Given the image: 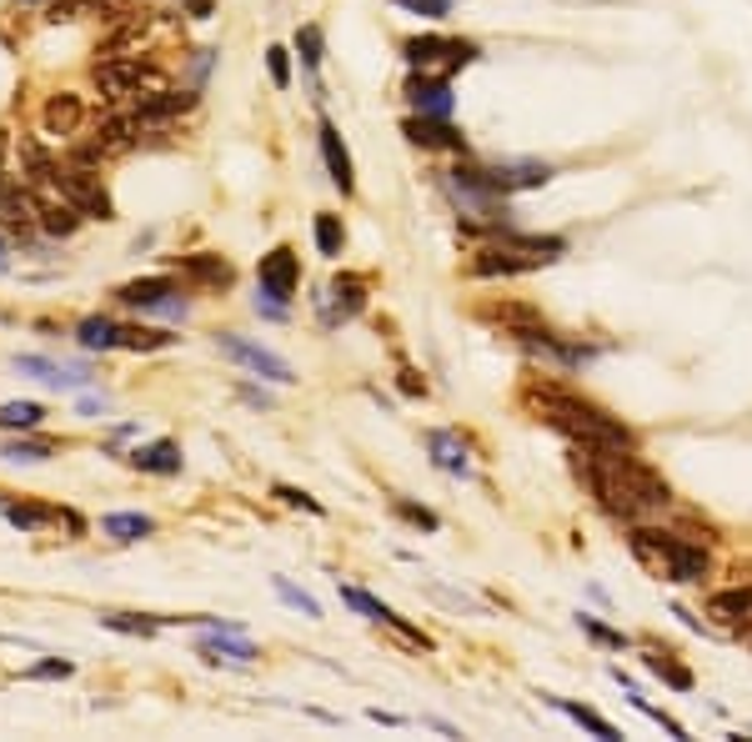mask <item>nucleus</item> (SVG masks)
<instances>
[{"label":"nucleus","mask_w":752,"mask_h":742,"mask_svg":"<svg viewBox=\"0 0 752 742\" xmlns=\"http://www.w3.org/2000/svg\"><path fill=\"white\" fill-rule=\"evenodd\" d=\"M266 71H271V81H276V91H286V85H292V50L271 46L266 50Z\"/></svg>","instance_id":"41"},{"label":"nucleus","mask_w":752,"mask_h":742,"mask_svg":"<svg viewBox=\"0 0 752 742\" xmlns=\"http://www.w3.org/2000/svg\"><path fill=\"white\" fill-rule=\"evenodd\" d=\"M101 532L116 537V543H141V537L156 532V522L141 517V512H106V517H101Z\"/></svg>","instance_id":"25"},{"label":"nucleus","mask_w":752,"mask_h":742,"mask_svg":"<svg viewBox=\"0 0 752 742\" xmlns=\"http://www.w3.org/2000/svg\"><path fill=\"white\" fill-rule=\"evenodd\" d=\"M41 126H46V136H76V126H81V95H71V91L50 95Z\"/></svg>","instance_id":"19"},{"label":"nucleus","mask_w":752,"mask_h":742,"mask_svg":"<svg viewBox=\"0 0 752 742\" xmlns=\"http://www.w3.org/2000/svg\"><path fill=\"white\" fill-rule=\"evenodd\" d=\"M401 56L412 60L422 76H452L477 60V46L471 41H452V36H412L401 46Z\"/></svg>","instance_id":"5"},{"label":"nucleus","mask_w":752,"mask_h":742,"mask_svg":"<svg viewBox=\"0 0 752 742\" xmlns=\"http://www.w3.org/2000/svg\"><path fill=\"white\" fill-rule=\"evenodd\" d=\"M201 658L206 662H257V642L241 637L236 623H221V617H206V632H201Z\"/></svg>","instance_id":"11"},{"label":"nucleus","mask_w":752,"mask_h":742,"mask_svg":"<svg viewBox=\"0 0 752 742\" xmlns=\"http://www.w3.org/2000/svg\"><path fill=\"white\" fill-rule=\"evenodd\" d=\"M101 627H111V632H126V637H151L156 627H166V617H130V613H106V617H101Z\"/></svg>","instance_id":"33"},{"label":"nucleus","mask_w":752,"mask_h":742,"mask_svg":"<svg viewBox=\"0 0 752 742\" xmlns=\"http://www.w3.org/2000/svg\"><path fill=\"white\" fill-rule=\"evenodd\" d=\"M5 146H11V141H5V130H0V156H5Z\"/></svg>","instance_id":"50"},{"label":"nucleus","mask_w":752,"mask_h":742,"mask_svg":"<svg viewBox=\"0 0 752 742\" xmlns=\"http://www.w3.org/2000/svg\"><path fill=\"white\" fill-rule=\"evenodd\" d=\"M572 471L592 487V496H597L612 517L642 522V517H652V512L672 507V487L662 482L652 467H642L633 452L572 447Z\"/></svg>","instance_id":"1"},{"label":"nucleus","mask_w":752,"mask_h":742,"mask_svg":"<svg viewBox=\"0 0 752 742\" xmlns=\"http://www.w3.org/2000/svg\"><path fill=\"white\" fill-rule=\"evenodd\" d=\"M106 0H50L46 5V21L50 25H60V21H81V15H91V11H101Z\"/></svg>","instance_id":"36"},{"label":"nucleus","mask_w":752,"mask_h":742,"mask_svg":"<svg viewBox=\"0 0 752 742\" xmlns=\"http://www.w3.org/2000/svg\"><path fill=\"white\" fill-rule=\"evenodd\" d=\"M146 81H156V71H151V60H141V56H106L95 66V85H101L106 101H121V95L141 91Z\"/></svg>","instance_id":"8"},{"label":"nucleus","mask_w":752,"mask_h":742,"mask_svg":"<svg viewBox=\"0 0 752 742\" xmlns=\"http://www.w3.org/2000/svg\"><path fill=\"white\" fill-rule=\"evenodd\" d=\"M642 662H647V672H652V677H662L668 687H677V693H693V672L682 667V662L672 658V652L647 648V652H642Z\"/></svg>","instance_id":"26"},{"label":"nucleus","mask_w":752,"mask_h":742,"mask_svg":"<svg viewBox=\"0 0 752 742\" xmlns=\"http://www.w3.org/2000/svg\"><path fill=\"white\" fill-rule=\"evenodd\" d=\"M41 416H46L41 401H5L0 407V426L5 432H31V426H41Z\"/></svg>","instance_id":"31"},{"label":"nucleus","mask_w":752,"mask_h":742,"mask_svg":"<svg viewBox=\"0 0 752 742\" xmlns=\"http://www.w3.org/2000/svg\"><path fill=\"white\" fill-rule=\"evenodd\" d=\"M317 141H321V161H327L331 181H337V186H341V196H352V191H356V171H352V151L341 146V130L331 126V121H321Z\"/></svg>","instance_id":"14"},{"label":"nucleus","mask_w":752,"mask_h":742,"mask_svg":"<svg viewBox=\"0 0 752 742\" xmlns=\"http://www.w3.org/2000/svg\"><path fill=\"white\" fill-rule=\"evenodd\" d=\"M276 502H286V507H301V512H311V517H321V502L317 496H306V492H296V487H276Z\"/></svg>","instance_id":"44"},{"label":"nucleus","mask_w":752,"mask_h":742,"mask_svg":"<svg viewBox=\"0 0 752 742\" xmlns=\"http://www.w3.org/2000/svg\"><path fill=\"white\" fill-rule=\"evenodd\" d=\"M442 186H447L452 206H457L471 226H497V221L506 226V191H497L492 181H487V171L462 165V171H447V176H442Z\"/></svg>","instance_id":"4"},{"label":"nucleus","mask_w":752,"mask_h":742,"mask_svg":"<svg viewBox=\"0 0 752 742\" xmlns=\"http://www.w3.org/2000/svg\"><path fill=\"white\" fill-rule=\"evenodd\" d=\"M391 5H401V11H412V15H426V21H442V15H447V0H391Z\"/></svg>","instance_id":"45"},{"label":"nucleus","mask_w":752,"mask_h":742,"mask_svg":"<svg viewBox=\"0 0 752 742\" xmlns=\"http://www.w3.org/2000/svg\"><path fill=\"white\" fill-rule=\"evenodd\" d=\"M426 447H432V461L442 471H457V477H467V471H471L467 442H462L457 432H432V436H426Z\"/></svg>","instance_id":"22"},{"label":"nucleus","mask_w":752,"mask_h":742,"mask_svg":"<svg viewBox=\"0 0 752 742\" xmlns=\"http://www.w3.org/2000/svg\"><path fill=\"white\" fill-rule=\"evenodd\" d=\"M216 346H221V356H231L236 366H247V372L276 381V387H292V381H296V372H292V362H286V356L266 352V346L247 342V336H236V331H221V336H216Z\"/></svg>","instance_id":"7"},{"label":"nucleus","mask_w":752,"mask_h":742,"mask_svg":"<svg viewBox=\"0 0 752 742\" xmlns=\"http://www.w3.org/2000/svg\"><path fill=\"white\" fill-rule=\"evenodd\" d=\"M257 282H261V296H271V301H292L296 286H301V256H296L292 247L266 251L261 266H257Z\"/></svg>","instance_id":"10"},{"label":"nucleus","mask_w":752,"mask_h":742,"mask_svg":"<svg viewBox=\"0 0 752 742\" xmlns=\"http://www.w3.org/2000/svg\"><path fill=\"white\" fill-rule=\"evenodd\" d=\"M577 623H582V632H588L592 642H602V648H623V642H627L623 632H612V627H602L597 617H577Z\"/></svg>","instance_id":"43"},{"label":"nucleus","mask_w":752,"mask_h":742,"mask_svg":"<svg viewBox=\"0 0 752 742\" xmlns=\"http://www.w3.org/2000/svg\"><path fill=\"white\" fill-rule=\"evenodd\" d=\"M116 296H121V307L151 311V307H161L166 296H176V282H171V276H141V282H126Z\"/></svg>","instance_id":"18"},{"label":"nucleus","mask_w":752,"mask_h":742,"mask_svg":"<svg viewBox=\"0 0 752 742\" xmlns=\"http://www.w3.org/2000/svg\"><path fill=\"white\" fill-rule=\"evenodd\" d=\"M296 50H301V66H306V71H317V66H321V50H327V41H321L317 25H301V31H296Z\"/></svg>","instance_id":"38"},{"label":"nucleus","mask_w":752,"mask_h":742,"mask_svg":"<svg viewBox=\"0 0 752 742\" xmlns=\"http://www.w3.org/2000/svg\"><path fill=\"white\" fill-rule=\"evenodd\" d=\"M397 512H401L407 522H412V527H422V532H436V527H442V522H436V512L417 507V502H397Z\"/></svg>","instance_id":"46"},{"label":"nucleus","mask_w":752,"mask_h":742,"mask_svg":"<svg viewBox=\"0 0 752 742\" xmlns=\"http://www.w3.org/2000/svg\"><path fill=\"white\" fill-rule=\"evenodd\" d=\"M552 707H557V712H567V718H572V722H577V728H588V732H592V738H602V742H617V738H623V732L612 728V722H607V718H597V712H592V707H577V703H562V697H552Z\"/></svg>","instance_id":"29"},{"label":"nucleus","mask_w":752,"mask_h":742,"mask_svg":"<svg viewBox=\"0 0 752 742\" xmlns=\"http://www.w3.org/2000/svg\"><path fill=\"white\" fill-rule=\"evenodd\" d=\"M21 161H25V186H56V171L60 165L41 151L36 141H21Z\"/></svg>","instance_id":"28"},{"label":"nucleus","mask_w":752,"mask_h":742,"mask_svg":"<svg viewBox=\"0 0 752 742\" xmlns=\"http://www.w3.org/2000/svg\"><path fill=\"white\" fill-rule=\"evenodd\" d=\"M196 106V91H161V95H146L141 101V126H156V121H171V116H186Z\"/></svg>","instance_id":"21"},{"label":"nucleus","mask_w":752,"mask_h":742,"mask_svg":"<svg viewBox=\"0 0 752 742\" xmlns=\"http://www.w3.org/2000/svg\"><path fill=\"white\" fill-rule=\"evenodd\" d=\"M81 226V212H76L71 201H60V206H41V231L46 236H71Z\"/></svg>","instance_id":"32"},{"label":"nucleus","mask_w":752,"mask_h":742,"mask_svg":"<svg viewBox=\"0 0 752 742\" xmlns=\"http://www.w3.org/2000/svg\"><path fill=\"white\" fill-rule=\"evenodd\" d=\"M76 336H81L86 352H111V346H121V327L116 321H106V317H86Z\"/></svg>","instance_id":"30"},{"label":"nucleus","mask_w":752,"mask_h":742,"mask_svg":"<svg viewBox=\"0 0 752 742\" xmlns=\"http://www.w3.org/2000/svg\"><path fill=\"white\" fill-rule=\"evenodd\" d=\"M407 101H412L417 116L452 121V85H447V76H417V81L407 85Z\"/></svg>","instance_id":"16"},{"label":"nucleus","mask_w":752,"mask_h":742,"mask_svg":"<svg viewBox=\"0 0 752 742\" xmlns=\"http://www.w3.org/2000/svg\"><path fill=\"white\" fill-rule=\"evenodd\" d=\"M15 372H25V377H36V381H50V387H86V372H66V366L50 362V356H15Z\"/></svg>","instance_id":"23"},{"label":"nucleus","mask_w":752,"mask_h":742,"mask_svg":"<svg viewBox=\"0 0 752 742\" xmlns=\"http://www.w3.org/2000/svg\"><path fill=\"white\" fill-rule=\"evenodd\" d=\"M362 307H366V282H362V276H352V272H341L337 282L327 286V327L352 321Z\"/></svg>","instance_id":"15"},{"label":"nucleus","mask_w":752,"mask_h":742,"mask_svg":"<svg viewBox=\"0 0 752 742\" xmlns=\"http://www.w3.org/2000/svg\"><path fill=\"white\" fill-rule=\"evenodd\" d=\"M50 452H56V442H5L0 457L5 461H46Z\"/></svg>","instance_id":"40"},{"label":"nucleus","mask_w":752,"mask_h":742,"mask_svg":"<svg viewBox=\"0 0 752 742\" xmlns=\"http://www.w3.org/2000/svg\"><path fill=\"white\" fill-rule=\"evenodd\" d=\"M71 662L66 658H46V662H36V667H25V677H31V683H56V677H71Z\"/></svg>","instance_id":"42"},{"label":"nucleus","mask_w":752,"mask_h":742,"mask_svg":"<svg viewBox=\"0 0 752 742\" xmlns=\"http://www.w3.org/2000/svg\"><path fill=\"white\" fill-rule=\"evenodd\" d=\"M176 336H166V331H121V346H130V352H161V346H171Z\"/></svg>","instance_id":"39"},{"label":"nucleus","mask_w":752,"mask_h":742,"mask_svg":"<svg viewBox=\"0 0 752 742\" xmlns=\"http://www.w3.org/2000/svg\"><path fill=\"white\" fill-rule=\"evenodd\" d=\"M126 461H130L136 471H156V477H176V471H181V447H176V442H151V447H136Z\"/></svg>","instance_id":"20"},{"label":"nucleus","mask_w":752,"mask_h":742,"mask_svg":"<svg viewBox=\"0 0 752 742\" xmlns=\"http://www.w3.org/2000/svg\"><path fill=\"white\" fill-rule=\"evenodd\" d=\"M527 412H537V422H547L552 432H562L572 447H592V452H633V432H627L617 416H607L602 407L582 401L577 391L557 387V381H527L522 387Z\"/></svg>","instance_id":"2"},{"label":"nucleus","mask_w":752,"mask_h":742,"mask_svg":"<svg viewBox=\"0 0 752 742\" xmlns=\"http://www.w3.org/2000/svg\"><path fill=\"white\" fill-rule=\"evenodd\" d=\"M136 136H141V116H111L95 141H101V151H106V156H121V151H130V146H136Z\"/></svg>","instance_id":"27"},{"label":"nucleus","mask_w":752,"mask_h":742,"mask_svg":"<svg viewBox=\"0 0 752 742\" xmlns=\"http://www.w3.org/2000/svg\"><path fill=\"white\" fill-rule=\"evenodd\" d=\"M707 617H713L717 627H752V582L713 592V597H707Z\"/></svg>","instance_id":"12"},{"label":"nucleus","mask_w":752,"mask_h":742,"mask_svg":"<svg viewBox=\"0 0 752 742\" xmlns=\"http://www.w3.org/2000/svg\"><path fill=\"white\" fill-rule=\"evenodd\" d=\"M627 547H633L637 562H642L647 572H652V578H662V582L693 587V582L713 578V557H707V547L682 543V537H672V532H658V527H633Z\"/></svg>","instance_id":"3"},{"label":"nucleus","mask_w":752,"mask_h":742,"mask_svg":"<svg viewBox=\"0 0 752 742\" xmlns=\"http://www.w3.org/2000/svg\"><path fill=\"white\" fill-rule=\"evenodd\" d=\"M181 272L191 276V282H201V286H231V261H221V256H212V251H196V256H181Z\"/></svg>","instance_id":"24"},{"label":"nucleus","mask_w":752,"mask_h":742,"mask_svg":"<svg viewBox=\"0 0 752 742\" xmlns=\"http://www.w3.org/2000/svg\"><path fill=\"white\" fill-rule=\"evenodd\" d=\"M341 602H346V607H356L362 617H372V623H381V627H387V617H391L387 602H376L372 592H362V587H341Z\"/></svg>","instance_id":"35"},{"label":"nucleus","mask_w":752,"mask_h":742,"mask_svg":"<svg viewBox=\"0 0 752 742\" xmlns=\"http://www.w3.org/2000/svg\"><path fill=\"white\" fill-rule=\"evenodd\" d=\"M487 181H492L497 191H527V186L552 181V165L547 161H497V165H487Z\"/></svg>","instance_id":"17"},{"label":"nucleus","mask_w":752,"mask_h":742,"mask_svg":"<svg viewBox=\"0 0 752 742\" xmlns=\"http://www.w3.org/2000/svg\"><path fill=\"white\" fill-rule=\"evenodd\" d=\"M5 266H11V261H5V247H0V272H5Z\"/></svg>","instance_id":"49"},{"label":"nucleus","mask_w":752,"mask_h":742,"mask_svg":"<svg viewBox=\"0 0 752 742\" xmlns=\"http://www.w3.org/2000/svg\"><path fill=\"white\" fill-rule=\"evenodd\" d=\"M552 256H542V251H527L517 241H497V247L477 251L471 256V276H517V272H532V266H547Z\"/></svg>","instance_id":"9"},{"label":"nucleus","mask_w":752,"mask_h":742,"mask_svg":"<svg viewBox=\"0 0 752 742\" xmlns=\"http://www.w3.org/2000/svg\"><path fill=\"white\" fill-rule=\"evenodd\" d=\"M56 191H60V201H71L81 216L111 221V196H106V186H101V176H95L91 165H66V171H56Z\"/></svg>","instance_id":"6"},{"label":"nucleus","mask_w":752,"mask_h":742,"mask_svg":"<svg viewBox=\"0 0 752 742\" xmlns=\"http://www.w3.org/2000/svg\"><path fill=\"white\" fill-rule=\"evenodd\" d=\"M81 412H86V416H101V412H106V401H95V397H86V401H81Z\"/></svg>","instance_id":"48"},{"label":"nucleus","mask_w":752,"mask_h":742,"mask_svg":"<svg viewBox=\"0 0 752 742\" xmlns=\"http://www.w3.org/2000/svg\"><path fill=\"white\" fill-rule=\"evenodd\" d=\"M407 141L422 146V151H467V136L452 130L442 116H412L407 121Z\"/></svg>","instance_id":"13"},{"label":"nucleus","mask_w":752,"mask_h":742,"mask_svg":"<svg viewBox=\"0 0 752 742\" xmlns=\"http://www.w3.org/2000/svg\"><path fill=\"white\" fill-rule=\"evenodd\" d=\"M341 247H346V231H341V216L321 212V216H317V251H321V256H341Z\"/></svg>","instance_id":"34"},{"label":"nucleus","mask_w":752,"mask_h":742,"mask_svg":"<svg viewBox=\"0 0 752 742\" xmlns=\"http://www.w3.org/2000/svg\"><path fill=\"white\" fill-rule=\"evenodd\" d=\"M271 587H276V597L286 602V607H296L301 617H321V607H317V597L311 592H301V587H292L286 578H271Z\"/></svg>","instance_id":"37"},{"label":"nucleus","mask_w":752,"mask_h":742,"mask_svg":"<svg viewBox=\"0 0 752 742\" xmlns=\"http://www.w3.org/2000/svg\"><path fill=\"white\" fill-rule=\"evenodd\" d=\"M401 391H407V397H426V381L417 377L412 366H401Z\"/></svg>","instance_id":"47"}]
</instances>
